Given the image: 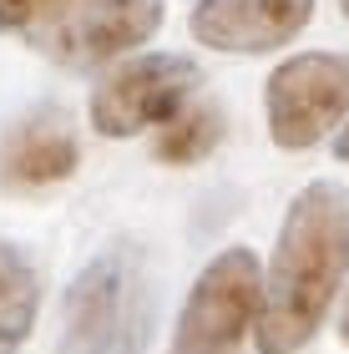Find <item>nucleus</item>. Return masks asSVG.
I'll use <instances>...</instances> for the list:
<instances>
[{
	"instance_id": "ddd939ff",
	"label": "nucleus",
	"mask_w": 349,
	"mask_h": 354,
	"mask_svg": "<svg viewBox=\"0 0 349 354\" xmlns=\"http://www.w3.org/2000/svg\"><path fill=\"white\" fill-rule=\"evenodd\" d=\"M339 10H344V21H349V0H339Z\"/></svg>"
},
{
	"instance_id": "f03ea898",
	"label": "nucleus",
	"mask_w": 349,
	"mask_h": 354,
	"mask_svg": "<svg viewBox=\"0 0 349 354\" xmlns=\"http://www.w3.org/2000/svg\"><path fill=\"white\" fill-rule=\"evenodd\" d=\"M162 26V0H0V36L66 71H91L147 46Z\"/></svg>"
},
{
	"instance_id": "6e6552de",
	"label": "nucleus",
	"mask_w": 349,
	"mask_h": 354,
	"mask_svg": "<svg viewBox=\"0 0 349 354\" xmlns=\"http://www.w3.org/2000/svg\"><path fill=\"white\" fill-rule=\"evenodd\" d=\"M76 162H82V142H76L71 117L61 106H36L10 132L6 183L10 187H56L76 172Z\"/></svg>"
},
{
	"instance_id": "9d476101",
	"label": "nucleus",
	"mask_w": 349,
	"mask_h": 354,
	"mask_svg": "<svg viewBox=\"0 0 349 354\" xmlns=\"http://www.w3.org/2000/svg\"><path fill=\"white\" fill-rule=\"evenodd\" d=\"M218 142H223V111L208 106V102H187L178 117L157 132V162H167V167L202 162V157L218 152Z\"/></svg>"
},
{
	"instance_id": "20e7f679",
	"label": "nucleus",
	"mask_w": 349,
	"mask_h": 354,
	"mask_svg": "<svg viewBox=\"0 0 349 354\" xmlns=\"http://www.w3.org/2000/svg\"><path fill=\"white\" fill-rule=\"evenodd\" d=\"M258 304H263L258 253L243 243L213 253L182 299L167 354H248L253 329H258Z\"/></svg>"
},
{
	"instance_id": "f257e3e1",
	"label": "nucleus",
	"mask_w": 349,
	"mask_h": 354,
	"mask_svg": "<svg viewBox=\"0 0 349 354\" xmlns=\"http://www.w3.org/2000/svg\"><path fill=\"white\" fill-rule=\"evenodd\" d=\"M349 273V187L309 183L279 223L274 259L263 268V304L253 344L258 354H304L324 329Z\"/></svg>"
},
{
	"instance_id": "f8f14e48",
	"label": "nucleus",
	"mask_w": 349,
	"mask_h": 354,
	"mask_svg": "<svg viewBox=\"0 0 349 354\" xmlns=\"http://www.w3.org/2000/svg\"><path fill=\"white\" fill-rule=\"evenodd\" d=\"M339 339L349 344V299H344V309H339Z\"/></svg>"
},
{
	"instance_id": "39448f33",
	"label": "nucleus",
	"mask_w": 349,
	"mask_h": 354,
	"mask_svg": "<svg viewBox=\"0 0 349 354\" xmlns=\"http://www.w3.org/2000/svg\"><path fill=\"white\" fill-rule=\"evenodd\" d=\"M349 117V56L299 51L263 82V122L274 147L309 152Z\"/></svg>"
},
{
	"instance_id": "9b49d317",
	"label": "nucleus",
	"mask_w": 349,
	"mask_h": 354,
	"mask_svg": "<svg viewBox=\"0 0 349 354\" xmlns=\"http://www.w3.org/2000/svg\"><path fill=\"white\" fill-rule=\"evenodd\" d=\"M334 157H339V162L349 167V122L339 127V137H334Z\"/></svg>"
},
{
	"instance_id": "0eeeda50",
	"label": "nucleus",
	"mask_w": 349,
	"mask_h": 354,
	"mask_svg": "<svg viewBox=\"0 0 349 354\" xmlns=\"http://www.w3.org/2000/svg\"><path fill=\"white\" fill-rule=\"evenodd\" d=\"M314 21V0H198L187 26L218 56H268L299 41Z\"/></svg>"
},
{
	"instance_id": "1a4fd4ad",
	"label": "nucleus",
	"mask_w": 349,
	"mask_h": 354,
	"mask_svg": "<svg viewBox=\"0 0 349 354\" xmlns=\"http://www.w3.org/2000/svg\"><path fill=\"white\" fill-rule=\"evenodd\" d=\"M41 314V273L26 248L0 243V354H21Z\"/></svg>"
},
{
	"instance_id": "423d86ee",
	"label": "nucleus",
	"mask_w": 349,
	"mask_h": 354,
	"mask_svg": "<svg viewBox=\"0 0 349 354\" xmlns=\"http://www.w3.org/2000/svg\"><path fill=\"white\" fill-rule=\"evenodd\" d=\"M198 82H202V71L193 56H178V51L132 56L97 86V96H91V127L106 142H126V137L147 132V127H167L193 102Z\"/></svg>"
},
{
	"instance_id": "7ed1b4c3",
	"label": "nucleus",
	"mask_w": 349,
	"mask_h": 354,
	"mask_svg": "<svg viewBox=\"0 0 349 354\" xmlns=\"http://www.w3.org/2000/svg\"><path fill=\"white\" fill-rule=\"evenodd\" d=\"M152 273L137 243H112L71 279L61 299L56 354H147Z\"/></svg>"
}]
</instances>
